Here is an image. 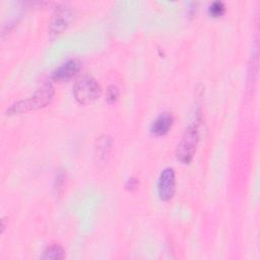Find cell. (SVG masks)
Wrapping results in <instances>:
<instances>
[{
	"label": "cell",
	"mask_w": 260,
	"mask_h": 260,
	"mask_svg": "<svg viewBox=\"0 0 260 260\" xmlns=\"http://www.w3.org/2000/svg\"><path fill=\"white\" fill-rule=\"evenodd\" d=\"M173 124V116L170 113H162L156 117L151 124V132L155 135H165Z\"/></svg>",
	"instance_id": "cell-7"
},
{
	"label": "cell",
	"mask_w": 260,
	"mask_h": 260,
	"mask_svg": "<svg viewBox=\"0 0 260 260\" xmlns=\"http://www.w3.org/2000/svg\"><path fill=\"white\" fill-rule=\"evenodd\" d=\"M80 65L77 59H69L52 72V79L59 82L67 81L79 71Z\"/></svg>",
	"instance_id": "cell-6"
},
{
	"label": "cell",
	"mask_w": 260,
	"mask_h": 260,
	"mask_svg": "<svg viewBox=\"0 0 260 260\" xmlns=\"http://www.w3.org/2000/svg\"><path fill=\"white\" fill-rule=\"evenodd\" d=\"M73 94L78 103L82 105L90 104L100 96L101 86L92 76L83 75L75 81Z\"/></svg>",
	"instance_id": "cell-2"
},
{
	"label": "cell",
	"mask_w": 260,
	"mask_h": 260,
	"mask_svg": "<svg viewBox=\"0 0 260 260\" xmlns=\"http://www.w3.org/2000/svg\"><path fill=\"white\" fill-rule=\"evenodd\" d=\"M110 138L108 136H104L100 139L99 144H98V153L101 157H106V155H108L109 153V149H110Z\"/></svg>",
	"instance_id": "cell-9"
},
{
	"label": "cell",
	"mask_w": 260,
	"mask_h": 260,
	"mask_svg": "<svg viewBox=\"0 0 260 260\" xmlns=\"http://www.w3.org/2000/svg\"><path fill=\"white\" fill-rule=\"evenodd\" d=\"M72 17L71 9L66 4H60L54 10L49 22V31L51 35L61 34L69 24Z\"/></svg>",
	"instance_id": "cell-4"
},
{
	"label": "cell",
	"mask_w": 260,
	"mask_h": 260,
	"mask_svg": "<svg viewBox=\"0 0 260 260\" xmlns=\"http://www.w3.org/2000/svg\"><path fill=\"white\" fill-rule=\"evenodd\" d=\"M54 92V87L50 82L44 83L31 95L10 105L6 110V114L13 115L43 108L52 101Z\"/></svg>",
	"instance_id": "cell-1"
},
{
	"label": "cell",
	"mask_w": 260,
	"mask_h": 260,
	"mask_svg": "<svg viewBox=\"0 0 260 260\" xmlns=\"http://www.w3.org/2000/svg\"><path fill=\"white\" fill-rule=\"evenodd\" d=\"M119 95V89L115 85H111L107 90V100L109 103H114Z\"/></svg>",
	"instance_id": "cell-11"
},
{
	"label": "cell",
	"mask_w": 260,
	"mask_h": 260,
	"mask_svg": "<svg viewBox=\"0 0 260 260\" xmlns=\"http://www.w3.org/2000/svg\"><path fill=\"white\" fill-rule=\"evenodd\" d=\"M41 258L42 259H46V260H59V259H62V258H64V250L58 244L50 245V246H48L44 250Z\"/></svg>",
	"instance_id": "cell-8"
},
{
	"label": "cell",
	"mask_w": 260,
	"mask_h": 260,
	"mask_svg": "<svg viewBox=\"0 0 260 260\" xmlns=\"http://www.w3.org/2000/svg\"><path fill=\"white\" fill-rule=\"evenodd\" d=\"M209 13L214 16V17H217V16H220L221 14H223L224 12V5L221 1H213L210 5H209Z\"/></svg>",
	"instance_id": "cell-10"
},
{
	"label": "cell",
	"mask_w": 260,
	"mask_h": 260,
	"mask_svg": "<svg viewBox=\"0 0 260 260\" xmlns=\"http://www.w3.org/2000/svg\"><path fill=\"white\" fill-rule=\"evenodd\" d=\"M198 130L195 124L190 125L185 130L176 149V156L183 164H188L193 158L198 143Z\"/></svg>",
	"instance_id": "cell-3"
},
{
	"label": "cell",
	"mask_w": 260,
	"mask_h": 260,
	"mask_svg": "<svg viewBox=\"0 0 260 260\" xmlns=\"http://www.w3.org/2000/svg\"><path fill=\"white\" fill-rule=\"evenodd\" d=\"M176 190V179L173 168H166L161 171L157 181V192L161 200H170Z\"/></svg>",
	"instance_id": "cell-5"
}]
</instances>
